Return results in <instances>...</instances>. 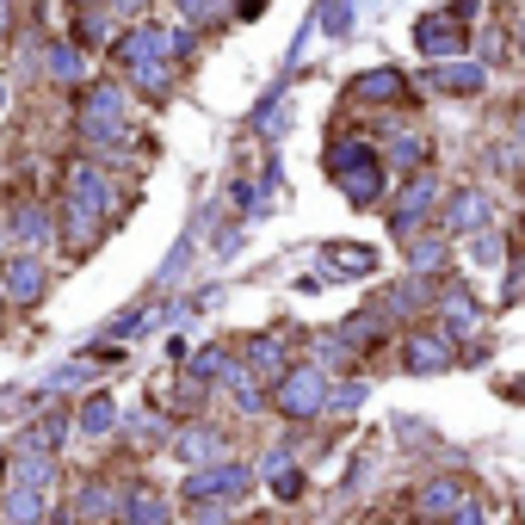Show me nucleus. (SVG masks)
<instances>
[{
	"label": "nucleus",
	"mask_w": 525,
	"mask_h": 525,
	"mask_svg": "<svg viewBox=\"0 0 525 525\" xmlns=\"http://www.w3.org/2000/svg\"><path fill=\"white\" fill-rule=\"evenodd\" d=\"M254 488V470L248 464H210L186 482V501H241Z\"/></svg>",
	"instance_id": "obj_4"
},
{
	"label": "nucleus",
	"mask_w": 525,
	"mask_h": 525,
	"mask_svg": "<svg viewBox=\"0 0 525 525\" xmlns=\"http://www.w3.org/2000/svg\"><path fill=\"white\" fill-rule=\"evenodd\" d=\"M173 7H180L192 25H204V19H217V13H223V0H173Z\"/></svg>",
	"instance_id": "obj_23"
},
{
	"label": "nucleus",
	"mask_w": 525,
	"mask_h": 525,
	"mask_svg": "<svg viewBox=\"0 0 525 525\" xmlns=\"http://www.w3.org/2000/svg\"><path fill=\"white\" fill-rule=\"evenodd\" d=\"M433 204H439V186H433V180H414V186L402 192V204H396V235H414L420 217H433Z\"/></svg>",
	"instance_id": "obj_8"
},
{
	"label": "nucleus",
	"mask_w": 525,
	"mask_h": 525,
	"mask_svg": "<svg viewBox=\"0 0 525 525\" xmlns=\"http://www.w3.org/2000/svg\"><path fill=\"white\" fill-rule=\"evenodd\" d=\"M482 223H488V198H482V192H451V198H445V229H451V235H464V229L482 235Z\"/></svg>",
	"instance_id": "obj_7"
},
{
	"label": "nucleus",
	"mask_w": 525,
	"mask_h": 525,
	"mask_svg": "<svg viewBox=\"0 0 525 525\" xmlns=\"http://www.w3.org/2000/svg\"><path fill=\"white\" fill-rule=\"evenodd\" d=\"M470 260L476 266H501V235H476L470 241Z\"/></svg>",
	"instance_id": "obj_21"
},
{
	"label": "nucleus",
	"mask_w": 525,
	"mask_h": 525,
	"mask_svg": "<svg viewBox=\"0 0 525 525\" xmlns=\"http://www.w3.org/2000/svg\"><path fill=\"white\" fill-rule=\"evenodd\" d=\"M50 75H56V81H81V50L56 44V50H50Z\"/></svg>",
	"instance_id": "obj_20"
},
{
	"label": "nucleus",
	"mask_w": 525,
	"mask_h": 525,
	"mask_svg": "<svg viewBox=\"0 0 525 525\" xmlns=\"http://www.w3.org/2000/svg\"><path fill=\"white\" fill-rule=\"evenodd\" d=\"M433 87H445V93H476V87H482V68L451 56L445 68H433Z\"/></svg>",
	"instance_id": "obj_16"
},
{
	"label": "nucleus",
	"mask_w": 525,
	"mask_h": 525,
	"mask_svg": "<svg viewBox=\"0 0 525 525\" xmlns=\"http://www.w3.org/2000/svg\"><path fill=\"white\" fill-rule=\"evenodd\" d=\"M248 365H254V371H266V377H272V371H285V346L266 340V334H260V340H248Z\"/></svg>",
	"instance_id": "obj_18"
},
{
	"label": "nucleus",
	"mask_w": 525,
	"mask_h": 525,
	"mask_svg": "<svg viewBox=\"0 0 525 525\" xmlns=\"http://www.w3.org/2000/svg\"><path fill=\"white\" fill-rule=\"evenodd\" d=\"M13 229H19V241H44V217H38V204H25L19 217H13Z\"/></svg>",
	"instance_id": "obj_22"
},
{
	"label": "nucleus",
	"mask_w": 525,
	"mask_h": 525,
	"mask_svg": "<svg viewBox=\"0 0 525 525\" xmlns=\"http://www.w3.org/2000/svg\"><path fill=\"white\" fill-rule=\"evenodd\" d=\"M241 7H254V0H241Z\"/></svg>",
	"instance_id": "obj_28"
},
{
	"label": "nucleus",
	"mask_w": 525,
	"mask_h": 525,
	"mask_svg": "<svg viewBox=\"0 0 525 525\" xmlns=\"http://www.w3.org/2000/svg\"><path fill=\"white\" fill-rule=\"evenodd\" d=\"M118 513H124L130 525H161V519H167V501L155 495V488H143V482H136L130 495H118Z\"/></svg>",
	"instance_id": "obj_11"
},
{
	"label": "nucleus",
	"mask_w": 525,
	"mask_h": 525,
	"mask_svg": "<svg viewBox=\"0 0 525 525\" xmlns=\"http://www.w3.org/2000/svg\"><path fill=\"white\" fill-rule=\"evenodd\" d=\"M254 525H272V519H254Z\"/></svg>",
	"instance_id": "obj_27"
},
{
	"label": "nucleus",
	"mask_w": 525,
	"mask_h": 525,
	"mask_svg": "<svg viewBox=\"0 0 525 525\" xmlns=\"http://www.w3.org/2000/svg\"><path fill=\"white\" fill-rule=\"evenodd\" d=\"M451 19H458V13H427V19L414 25L420 56H445V62H451V56H464V44H470V38H464V31L451 25Z\"/></svg>",
	"instance_id": "obj_5"
},
{
	"label": "nucleus",
	"mask_w": 525,
	"mask_h": 525,
	"mask_svg": "<svg viewBox=\"0 0 525 525\" xmlns=\"http://www.w3.org/2000/svg\"><path fill=\"white\" fill-rule=\"evenodd\" d=\"M328 402H334V390H328L322 365H297V371H285V377H278V414L309 420V414H322Z\"/></svg>",
	"instance_id": "obj_3"
},
{
	"label": "nucleus",
	"mask_w": 525,
	"mask_h": 525,
	"mask_svg": "<svg viewBox=\"0 0 525 525\" xmlns=\"http://www.w3.org/2000/svg\"><path fill=\"white\" fill-rule=\"evenodd\" d=\"M383 155L371 149V143H359V136H346V143H334L328 149V173H334V186L353 198V204H377V192H383V167H377Z\"/></svg>",
	"instance_id": "obj_1"
},
{
	"label": "nucleus",
	"mask_w": 525,
	"mask_h": 525,
	"mask_svg": "<svg viewBox=\"0 0 525 525\" xmlns=\"http://www.w3.org/2000/svg\"><path fill=\"white\" fill-rule=\"evenodd\" d=\"M408 254H414V272H433L445 248H439V241H414V248H408Z\"/></svg>",
	"instance_id": "obj_24"
},
{
	"label": "nucleus",
	"mask_w": 525,
	"mask_h": 525,
	"mask_svg": "<svg viewBox=\"0 0 525 525\" xmlns=\"http://www.w3.org/2000/svg\"><path fill=\"white\" fill-rule=\"evenodd\" d=\"M328 260H334L346 278H359V272H371V266H377V254H371V248H346V241H340V248H328Z\"/></svg>",
	"instance_id": "obj_19"
},
{
	"label": "nucleus",
	"mask_w": 525,
	"mask_h": 525,
	"mask_svg": "<svg viewBox=\"0 0 525 525\" xmlns=\"http://www.w3.org/2000/svg\"><path fill=\"white\" fill-rule=\"evenodd\" d=\"M81 130H87V136H124V93H118V87H93Z\"/></svg>",
	"instance_id": "obj_6"
},
{
	"label": "nucleus",
	"mask_w": 525,
	"mask_h": 525,
	"mask_svg": "<svg viewBox=\"0 0 525 525\" xmlns=\"http://www.w3.org/2000/svg\"><path fill=\"white\" fill-rule=\"evenodd\" d=\"M451 359H458V353H451L445 334H414L408 340V371H445Z\"/></svg>",
	"instance_id": "obj_10"
},
{
	"label": "nucleus",
	"mask_w": 525,
	"mask_h": 525,
	"mask_svg": "<svg viewBox=\"0 0 525 525\" xmlns=\"http://www.w3.org/2000/svg\"><path fill=\"white\" fill-rule=\"evenodd\" d=\"M353 93L359 99H377V105H396V99H408V81L396 75V68H377V75H359Z\"/></svg>",
	"instance_id": "obj_12"
},
{
	"label": "nucleus",
	"mask_w": 525,
	"mask_h": 525,
	"mask_svg": "<svg viewBox=\"0 0 525 525\" xmlns=\"http://www.w3.org/2000/svg\"><path fill=\"white\" fill-rule=\"evenodd\" d=\"M44 285H50V278H44V266L31 260V254H19V260L7 266V297H13V303H38Z\"/></svg>",
	"instance_id": "obj_9"
},
{
	"label": "nucleus",
	"mask_w": 525,
	"mask_h": 525,
	"mask_svg": "<svg viewBox=\"0 0 525 525\" xmlns=\"http://www.w3.org/2000/svg\"><path fill=\"white\" fill-rule=\"evenodd\" d=\"M118 420H124V414H118V402H112V396H93V402L81 408V420H75V427H81L87 439H105V433L118 427Z\"/></svg>",
	"instance_id": "obj_14"
},
{
	"label": "nucleus",
	"mask_w": 525,
	"mask_h": 525,
	"mask_svg": "<svg viewBox=\"0 0 525 525\" xmlns=\"http://www.w3.org/2000/svg\"><path fill=\"white\" fill-rule=\"evenodd\" d=\"M7 519H13V525H38V519H44V488H19V482H13V488H7Z\"/></svg>",
	"instance_id": "obj_17"
},
{
	"label": "nucleus",
	"mask_w": 525,
	"mask_h": 525,
	"mask_svg": "<svg viewBox=\"0 0 525 525\" xmlns=\"http://www.w3.org/2000/svg\"><path fill=\"white\" fill-rule=\"evenodd\" d=\"M13 482H19V488H50V482H56V464H50V451H19V464H13Z\"/></svg>",
	"instance_id": "obj_15"
},
{
	"label": "nucleus",
	"mask_w": 525,
	"mask_h": 525,
	"mask_svg": "<svg viewBox=\"0 0 525 525\" xmlns=\"http://www.w3.org/2000/svg\"><path fill=\"white\" fill-rule=\"evenodd\" d=\"M173 451H180L186 464H210V458H223V439L210 433V427H186L180 439H173Z\"/></svg>",
	"instance_id": "obj_13"
},
{
	"label": "nucleus",
	"mask_w": 525,
	"mask_h": 525,
	"mask_svg": "<svg viewBox=\"0 0 525 525\" xmlns=\"http://www.w3.org/2000/svg\"><path fill=\"white\" fill-rule=\"evenodd\" d=\"M414 507H420V519H451V525H476V519H482V507H476V495H470V482H458V476L420 482Z\"/></svg>",
	"instance_id": "obj_2"
},
{
	"label": "nucleus",
	"mask_w": 525,
	"mask_h": 525,
	"mask_svg": "<svg viewBox=\"0 0 525 525\" xmlns=\"http://www.w3.org/2000/svg\"><path fill=\"white\" fill-rule=\"evenodd\" d=\"M0 112H7V81H0Z\"/></svg>",
	"instance_id": "obj_25"
},
{
	"label": "nucleus",
	"mask_w": 525,
	"mask_h": 525,
	"mask_svg": "<svg viewBox=\"0 0 525 525\" xmlns=\"http://www.w3.org/2000/svg\"><path fill=\"white\" fill-rule=\"evenodd\" d=\"M0 25H7V0H0Z\"/></svg>",
	"instance_id": "obj_26"
}]
</instances>
